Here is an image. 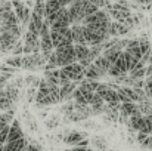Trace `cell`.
<instances>
[{
	"instance_id": "44dd1931",
	"label": "cell",
	"mask_w": 152,
	"mask_h": 151,
	"mask_svg": "<svg viewBox=\"0 0 152 151\" xmlns=\"http://www.w3.org/2000/svg\"><path fill=\"white\" fill-rule=\"evenodd\" d=\"M4 91H6V94L10 96V99L13 101V102H16V101H18V96H19V91H18V88H16L15 85H7Z\"/></svg>"
},
{
	"instance_id": "603a6c76",
	"label": "cell",
	"mask_w": 152,
	"mask_h": 151,
	"mask_svg": "<svg viewBox=\"0 0 152 151\" xmlns=\"http://www.w3.org/2000/svg\"><path fill=\"white\" fill-rule=\"evenodd\" d=\"M75 110H74V102H68V104H64L62 107H61V113L62 114H65L66 117L69 116V114H72Z\"/></svg>"
},
{
	"instance_id": "2e32d148",
	"label": "cell",
	"mask_w": 152,
	"mask_h": 151,
	"mask_svg": "<svg viewBox=\"0 0 152 151\" xmlns=\"http://www.w3.org/2000/svg\"><path fill=\"white\" fill-rule=\"evenodd\" d=\"M136 139H137V142H139V145H140L142 148L149 150V145H151V135L143 133V132H139L137 136H136Z\"/></svg>"
},
{
	"instance_id": "9c48e42d",
	"label": "cell",
	"mask_w": 152,
	"mask_h": 151,
	"mask_svg": "<svg viewBox=\"0 0 152 151\" xmlns=\"http://www.w3.org/2000/svg\"><path fill=\"white\" fill-rule=\"evenodd\" d=\"M72 30V40L74 45H86V37H84V27L81 24H74L71 25Z\"/></svg>"
},
{
	"instance_id": "1f68e13d",
	"label": "cell",
	"mask_w": 152,
	"mask_h": 151,
	"mask_svg": "<svg viewBox=\"0 0 152 151\" xmlns=\"http://www.w3.org/2000/svg\"><path fill=\"white\" fill-rule=\"evenodd\" d=\"M152 76V64H148V67H146V77H149Z\"/></svg>"
},
{
	"instance_id": "5b68a950",
	"label": "cell",
	"mask_w": 152,
	"mask_h": 151,
	"mask_svg": "<svg viewBox=\"0 0 152 151\" xmlns=\"http://www.w3.org/2000/svg\"><path fill=\"white\" fill-rule=\"evenodd\" d=\"M96 92L90 91L87 86L84 85H80V88H77V91L74 92V101L75 102H80V104H86V105H90V102L93 99Z\"/></svg>"
},
{
	"instance_id": "ab89813d",
	"label": "cell",
	"mask_w": 152,
	"mask_h": 151,
	"mask_svg": "<svg viewBox=\"0 0 152 151\" xmlns=\"http://www.w3.org/2000/svg\"><path fill=\"white\" fill-rule=\"evenodd\" d=\"M22 151H27V150H25V148H24V150H22Z\"/></svg>"
},
{
	"instance_id": "e575fe53",
	"label": "cell",
	"mask_w": 152,
	"mask_h": 151,
	"mask_svg": "<svg viewBox=\"0 0 152 151\" xmlns=\"http://www.w3.org/2000/svg\"><path fill=\"white\" fill-rule=\"evenodd\" d=\"M148 64H152V52H151V55H149V62Z\"/></svg>"
},
{
	"instance_id": "4316f807",
	"label": "cell",
	"mask_w": 152,
	"mask_h": 151,
	"mask_svg": "<svg viewBox=\"0 0 152 151\" xmlns=\"http://www.w3.org/2000/svg\"><path fill=\"white\" fill-rule=\"evenodd\" d=\"M12 55H13V56H21V55H24V43H22V42H18V43L15 45V48L12 50Z\"/></svg>"
},
{
	"instance_id": "d590c367",
	"label": "cell",
	"mask_w": 152,
	"mask_h": 151,
	"mask_svg": "<svg viewBox=\"0 0 152 151\" xmlns=\"http://www.w3.org/2000/svg\"><path fill=\"white\" fill-rule=\"evenodd\" d=\"M149 150H152V135H151V145H149Z\"/></svg>"
},
{
	"instance_id": "cb8c5ba5",
	"label": "cell",
	"mask_w": 152,
	"mask_h": 151,
	"mask_svg": "<svg viewBox=\"0 0 152 151\" xmlns=\"http://www.w3.org/2000/svg\"><path fill=\"white\" fill-rule=\"evenodd\" d=\"M66 119H68V122H74V123H75V122H83V120H86L87 117L83 116V114H80V113H77V111H74V113L69 114Z\"/></svg>"
},
{
	"instance_id": "7c38bea8",
	"label": "cell",
	"mask_w": 152,
	"mask_h": 151,
	"mask_svg": "<svg viewBox=\"0 0 152 151\" xmlns=\"http://www.w3.org/2000/svg\"><path fill=\"white\" fill-rule=\"evenodd\" d=\"M83 139H86V138H84V135H83L81 132H69V133H66V135H65L64 142H65V144H68V145L77 147Z\"/></svg>"
},
{
	"instance_id": "4dcf8cb0",
	"label": "cell",
	"mask_w": 152,
	"mask_h": 151,
	"mask_svg": "<svg viewBox=\"0 0 152 151\" xmlns=\"http://www.w3.org/2000/svg\"><path fill=\"white\" fill-rule=\"evenodd\" d=\"M66 151H87V148H84V147H72V148H69Z\"/></svg>"
},
{
	"instance_id": "ffe728a7",
	"label": "cell",
	"mask_w": 152,
	"mask_h": 151,
	"mask_svg": "<svg viewBox=\"0 0 152 151\" xmlns=\"http://www.w3.org/2000/svg\"><path fill=\"white\" fill-rule=\"evenodd\" d=\"M139 132H143V133L151 135V133H152V117L145 116L143 123H142V126H140V130H139Z\"/></svg>"
},
{
	"instance_id": "d6986e66",
	"label": "cell",
	"mask_w": 152,
	"mask_h": 151,
	"mask_svg": "<svg viewBox=\"0 0 152 151\" xmlns=\"http://www.w3.org/2000/svg\"><path fill=\"white\" fill-rule=\"evenodd\" d=\"M22 59H24L22 55L21 56H10L6 59V65H10L13 68H22Z\"/></svg>"
},
{
	"instance_id": "f546056e",
	"label": "cell",
	"mask_w": 152,
	"mask_h": 151,
	"mask_svg": "<svg viewBox=\"0 0 152 151\" xmlns=\"http://www.w3.org/2000/svg\"><path fill=\"white\" fill-rule=\"evenodd\" d=\"M25 150L27 151H40V147H37V145H34V144H28Z\"/></svg>"
},
{
	"instance_id": "9a60e30c",
	"label": "cell",
	"mask_w": 152,
	"mask_h": 151,
	"mask_svg": "<svg viewBox=\"0 0 152 151\" xmlns=\"http://www.w3.org/2000/svg\"><path fill=\"white\" fill-rule=\"evenodd\" d=\"M74 49H75V56H77L78 62L86 59L90 55V46H87V45H74Z\"/></svg>"
},
{
	"instance_id": "4fadbf2b",
	"label": "cell",
	"mask_w": 152,
	"mask_h": 151,
	"mask_svg": "<svg viewBox=\"0 0 152 151\" xmlns=\"http://www.w3.org/2000/svg\"><path fill=\"white\" fill-rule=\"evenodd\" d=\"M127 52L130 53V55H133L136 59H139V61H142V58H143V53H142V50H140V40H130V43H129V46H127Z\"/></svg>"
},
{
	"instance_id": "e0dca14e",
	"label": "cell",
	"mask_w": 152,
	"mask_h": 151,
	"mask_svg": "<svg viewBox=\"0 0 152 151\" xmlns=\"http://www.w3.org/2000/svg\"><path fill=\"white\" fill-rule=\"evenodd\" d=\"M96 67H99V68H102V70H105V71H108L109 68H111V62L108 61V58H105L103 55H101V56H98L96 59H95V62H93Z\"/></svg>"
},
{
	"instance_id": "3957f363",
	"label": "cell",
	"mask_w": 152,
	"mask_h": 151,
	"mask_svg": "<svg viewBox=\"0 0 152 151\" xmlns=\"http://www.w3.org/2000/svg\"><path fill=\"white\" fill-rule=\"evenodd\" d=\"M46 64H48V59L42 53H30V55H25L22 59V68H25V70L45 68Z\"/></svg>"
},
{
	"instance_id": "7a4b0ae2",
	"label": "cell",
	"mask_w": 152,
	"mask_h": 151,
	"mask_svg": "<svg viewBox=\"0 0 152 151\" xmlns=\"http://www.w3.org/2000/svg\"><path fill=\"white\" fill-rule=\"evenodd\" d=\"M12 4H13V10L16 16L19 18L21 24L24 27H28L31 21V15H33V10L30 9V6H27V3H24L22 0H12Z\"/></svg>"
},
{
	"instance_id": "30bf717a",
	"label": "cell",
	"mask_w": 152,
	"mask_h": 151,
	"mask_svg": "<svg viewBox=\"0 0 152 151\" xmlns=\"http://www.w3.org/2000/svg\"><path fill=\"white\" fill-rule=\"evenodd\" d=\"M75 91H77V82H71L68 85L61 86V98H62V101H71L74 98Z\"/></svg>"
},
{
	"instance_id": "b9f144b4",
	"label": "cell",
	"mask_w": 152,
	"mask_h": 151,
	"mask_svg": "<svg viewBox=\"0 0 152 151\" xmlns=\"http://www.w3.org/2000/svg\"><path fill=\"white\" fill-rule=\"evenodd\" d=\"M151 135H152V133H151Z\"/></svg>"
},
{
	"instance_id": "d6a6232c",
	"label": "cell",
	"mask_w": 152,
	"mask_h": 151,
	"mask_svg": "<svg viewBox=\"0 0 152 151\" xmlns=\"http://www.w3.org/2000/svg\"><path fill=\"white\" fill-rule=\"evenodd\" d=\"M139 3H143V4H148V6H151L152 4V0H137Z\"/></svg>"
},
{
	"instance_id": "8fae6325",
	"label": "cell",
	"mask_w": 152,
	"mask_h": 151,
	"mask_svg": "<svg viewBox=\"0 0 152 151\" xmlns=\"http://www.w3.org/2000/svg\"><path fill=\"white\" fill-rule=\"evenodd\" d=\"M129 77H132L133 80H139V79L146 77V64L142 62V61H139L137 65L132 71H129Z\"/></svg>"
},
{
	"instance_id": "d4e9b609",
	"label": "cell",
	"mask_w": 152,
	"mask_h": 151,
	"mask_svg": "<svg viewBox=\"0 0 152 151\" xmlns=\"http://www.w3.org/2000/svg\"><path fill=\"white\" fill-rule=\"evenodd\" d=\"M9 130H10V126H9V124H4V126H3V129L0 130V142H1V144H4V142H7V136H9Z\"/></svg>"
},
{
	"instance_id": "484cf974",
	"label": "cell",
	"mask_w": 152,
	"mask_h": 151,
	"mask_svg": "<svg viewBox=\"0 0 152 151\" xmlns=\"http://www.w3.org/2000/svg\"><path fill=\"white\" fill-rule=\"evenodd\" d=\"M145 92H146V95H148V98L152 99V76L149 77H146V80H145Z\"/></svg>"
},
{
	"instance_id": "7402d4cb",
	"label": "cell",
	"mask_w": 152,
	"mask_h": 151,
	"mask_svg": "<svg viewBox=\"0 0 152 151\" xmlns=\"http://www.w3.org/2000/svg\"><path fill=\"white\" fill-rule=\"evenodd\" d=\"M45 6H46V1H36V4L33 7V12L45 18Z\"/></svg>"
},
{
	"instance_id": "6da1fadb",
	"label": "cell",
	"mask_w": 152,
	"mask_h": 151,
	"mask_svg": "<svg viewBox=\"0 0 152 151\" xmlns=\"http://www.w3.org/2000/svg\"><path fill=\"white\" fill-rule=\"evenodd\" d=\"M55 52H56V55H58V67H66V65H69V64L78 62V61H77V56H75L74 45L58 48V49H55Z\"/></svg>"
},
{
	"instance_id": "60d3db41",
	"label": "cell",
	"mask_w": 152,
	"mask_h": 151,
	"mask_svg": "<svg viewBox=\"0 0 152 151\" xmlns=\"http://www.w3.org/2000/svg\"><path fill=\"white\" fill-rule=\"evenodd\" d=\"M34 1H37V0H34Z\"/></svg>"
},
{
	"instance_id": "83f0119b",
	"label": "cell",
	"mask_w": 152,
	"mask_h": 151,
	"mask_svg": "<svg viewBox=\"0 0 152 151\" xmlns=\"http://www.w3.org/2000/svg\"><path fill=\"white\" fill-rule=\"evenodd\" d=\"M103 102H105V101H103V98H102L101 95L95 94V96H93V99L90 102V105H92V107H105Z\"/></svg>"
},
{
	"instance_id": "5bb4252c",
	"label": "cell",
	"mask_w": 152,
	"mask_h": 151,
	"mask_svg": "<svg viewBox=\"0 0 152 151\" xmlns=\"http://www.w3.org/2000/svg\"><path fill=\"white\" fill-rule=\"evenodd\" d=\"M27 141L22 138V139H18L15 142H7L4 147H3V151H22L24 148H27Z\"/></svg>"
},
{
	"instance_id": "ba28073f",
	"label": "cell",
	"mask_w": 152,
	"mask_h": 151,
	"mask_svg": "<svg viewBox=\"0 0 152 151\" xmlns=\"http://www.w3.org/2000/svg\"><path fill=\"white\" fill-rule=\"evenodd\" d=\"M22 138H24V132L21 129V124H19L18 120H13L10 123V130H9V136H7V142H15V141L22 139Z\"/></svg>"
},
{
	"instance_id": "836d02e7",
	"label": "cell",
	"mask_w": 152,
	"mask_h": 151,
	"mask_svg": "<svg viewBox=\"0 0 152 151\" xmlns=\"http://www.w3.org/2000/svg\"><path fill=\"white\" fill-rule=\"evenodd\" d=\"M74 1H77V0H68V6H69V4H72Z\"/></svg>"
},
{
	"instance_id": "8d00e7d4",
	"label": "cell",
	"mask_w": 152,
	"mask_h": 151,
	"mask_svg": "<svg viewBox=\"0 0 152 151\" xmlns=\"http://www.w3.org/2000/svg\"><path fill=\"white\" fill-rule=\"evenodd\" d=\"M3 126H4V124H3V123H1V122H0V130H1V129H3Z\"/></svg>"
},
{
	"instance_id": "52a82bcc",
	"label": "cell",
	"mask_w": 152,
	"mask_h": 151,
	"mask_svg": "<svg viewBox=\"0 0 152 151\" xmlns=\"http://www.w3.org/2000/svg\"><path fill=\"white\" fill-rule=\"evenodd\" d=\"M129 31H130V28H129L127 25H124V24L118 22V21H111L109 28H108V33H109V36H112V37L124 36V34H127Z\"/></svg>"
},
{
	"instance_id": "f35d334b",
	"label": "cell",
	"mask_w": 152,
	"mask_h": 151,
	"mask_svg": "<svg viewBox=\"0 0 152 151\" xmlns=\"http://www.w3.org/2000/svg\"><path fill=\"white\" fill-rule=\"evenodd\" d=\"M37 1H48V0H37Z\"/></svg>"
},
{
	"instance_id": "8992f818",
	"label": "cell",
	"mask_w": 152,
	"mask_h": 151,
	"mask_svg": "<svg viewBox=\"0 0 152 151\" xmlns=\"http://www.w3.org/2000/svg\"><path fill=\"white\" fill-rule=\"evenodd\" d=\"M43 24H45V18L33 12L31 21H30V24H28V31H31V33L40 36V31H42V28H43Z\"/></svg>"
},
{
	"instance_id": "277c9868",
	"label": "cell",
	"mask_w": 152,
	"mask_h": 151,
	"mask_svg": "<svg viewBox=\"0 0 152 151\" xmlns=\"http://www.w3.org/2000/svg\"><path fill=\"white\" fill-rule=\"evenodd\" d=\"M19 42V37L12 34V33H7V31H3L0 33V52H12L15 45Z\"/></svg>"
},
{
	"instance_id": "74e56055",
	"label": "cell",
	"mask_w": 152,
	"mask_h": 151,
	"mask_svg": "<svg viewBox=\"0 0 152 151\" xmlns=\"http://www.w3.org/2000/svg\"><path fill=\"white\" fill-rule=\"evenodd\" d=\"M87 151H95V150H92V148H87Z\"/></svg>"
},
{
	"instance_id": "f1b7e54d",
	"label": "cell",
	"mask_w": 152,
	"mask_h": 151,
	"mask_svg": "<svg viewBox=\"0 0 152 151\" xmlns=\"http://www.w3.org/2000/svg\"><path fill=\"white\" fill-rule=\"evenodd\" d=\"M59 122H61L59 117H58V116H53L52 120H48V122H46V126H48V127H56V126L59 124Z\"/></svg>"
},
{
	"instance_id": "ac0fdd59",
	"label": "cell",
	"mask_w": 152,
	"mask_h": 151,
	"mask_svg": "<svg viewBox=\"0 0 152 151\" xmlns=\"http://www.w3.org/2000/svg\"><path fill=\"white\" fill-rule=\"evenodd\" d=\"M92 145L95 148H98L99 151H106L108 150V144H106V139H103L102 136H95L92 139Z\"/></svg>"
}]
</instances>
